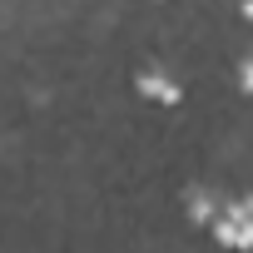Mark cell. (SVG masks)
Instances as JSON below:
<instances>
[{
	"mask_svg": "<svg viewBox=\"0 0 253 253\" xmlns=\"http://www.w3.org/2000/svg\"><path fill=\"white\" fill-rule=\"evenodd\" d=\"M209 233L228 253H253V194L248 199H223V209L209 223Z\"/></svg>",
	"mask_w": 253,
	"mask_h": 253,
	"instance_id": "6da1fadb",
	"label": "cell"
},
{
	"mask_svg": "<svg viewBox=\"0 0 253 253\" xmlns=\"http://www.w3.org/2000/svg\"><path fill=\"white\" fill-rule=\"evenodd\" d=\"M134 89H139V99H149V104H159V109H174V104L184 99V84H179L164 65H144V70L134 75Z\"/></svg>",
	"mask_w": 253,
	"mask_h": 253,
	"instance_id": "7a4b0ae2",
	"label": "cell"
},
{
	"mask_svg": "<svg viewBox=\"0 0 253 253\" xmlns=\"http://www.w3.org/2000/svg\"><path fill=\"white\" fill-rule=\"evenodd\" d=\"M218 209H223V199H218L213 189H204V184H194V189H184V218H189V223H199V228H209V223L218 218Z\"/></svg>",
	"mask_w": 253,
	"mask_h": 253,
	"instance_id": "3957f363",
	"label": "cell"
},
{
	"mask_svg": "<svg viewBox=\"0 0 253 253\" xmlns=\"http://www.w3.org/2000/svg\"><path fill=\"white\" fill-rule=\"evenodd\" d=\"M233 84H238V94H253V55H243V60H238Z\"/></svg>",
	"mask_w": 253,
	"mask_h": 253,
	"instance_id": "277c9868",
	"label": "cell"
},
{
	"mask_svg": "<svg viewBox=\"0 0 253 253\" xmlns=\"http://www.w3.org/2000/svg\"><path fill=\"white\" fill-rule=\"evenodd\" d=\"M238 15H243V20L253 25V0H243V5H238Z\"/></svg>",
	"mask_w": 253,
	"mask_h": 253,
	"instance_id": "5b68a950",
	"label": "cell"
}]
</instances>
